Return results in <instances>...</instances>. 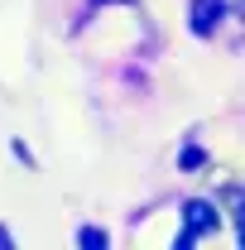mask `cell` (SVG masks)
I'll return each instance as SVG.
<instances>
[{"instance_id":"obj_1","label":"cell","mask_w":245,"mask_h":250,"mask_svg":"<svg viewBox=\"0 0 245 250\" xmlns=\"http://www.w3.org/2000/svg\"><path fill=\"white\" fill-rule=\"evenodd\" d=\"M216 231V207L212 202H187L183 207V236L178 246H192V236H212Z\"/></svg>"},{"instance_id":"obj_2","label":"cell","mask_w":245,"mask_h":250,"mask_svg":"<svg viewBox=\"0 0 245 250\" xmlns=\"http://www.w3.org/2000/svg\"><path fill=\"white\" fill-rule=\"evenodd\" d=\"M221 15H226L221 0H192V34H212Z\"/></svg>"},{"instance_id":"obj_3","label":"cell","mask_w":245,"mask_h":250,"mask_svg":"<svg viewBox=\"0 0 245 250\" xmlns=\"http://www.w3.org/2000/svg\"><path fill=\"white\" fill-rule=\"evenodd\" d=\"M77 246L101 250V246H106V231H96V226H82V231H77Z\"/></svg>"},{"instance_id":"obj_4","label":"cell","mask_w":245,"mask_h":250,"mask_svg":"<svg viewBox=\"0 0 245 250\" xmlns=\"http://www.w3.org/2000/svg\"><path fill=\"white\" fill-rule=\"evenodd\" d=\"M197 164H207L202 149H183V168H197Z\"/></svg>"},{"instance_id":"obj_5","label":"cell","mask_w":245,"mask_h":250,"mask_svg":"<svg viewBox=\"0 0 245 250\" xmlns=\"http://www.w3.org/2000/svg\"><path fill=\"white\" fill-rule=\"evenodd\" d=\"M96 5H130V0H96Z\"/></svg>"}]
</instances>
